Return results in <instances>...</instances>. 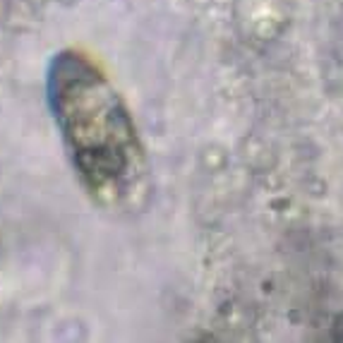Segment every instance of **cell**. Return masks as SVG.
I'll use <instances>...</instances> for the list:
<instances>
[{
    "label": "cell",
    "mask_w": 343,
    "mask_h": 343,
    "mask_svg": "<svg viewBox=\"0 0 343 343\" xmlns=\"http://www.w3.org/2000/svg\"><path fill=\"white\" fill-rule=\"evenodd\" d=\"M48 103L84 190L106 207L120 204L144 171V151L108 79L84 55L65 53L53 62Z\"/></svg>",
    "instance_id": "obj_1"
}]
</instances>
